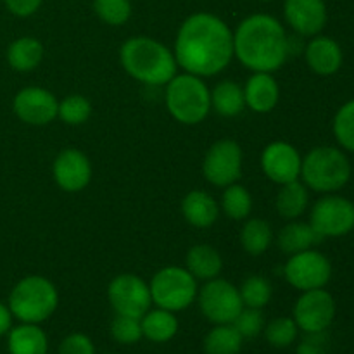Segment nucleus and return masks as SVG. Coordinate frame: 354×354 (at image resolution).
<instances>
[{
    "instance_id": "f704fd0d",
    "label": "nucleus",
    "mask_w": 354,
    "mask_h": 354,
    "mask_svg": "<svg viewBox=\"0 0 354 354\" xmlns=\"http://www.w3.org/2000/svg\"><path fill=\"white\" fill-rule=\"evenodd\" d=\"M93 10L102 23L121 26L131 17L130 0H93Z\"/></svg>"
},
{
    "instance_id": "cd10ccee",
    "label": "nucleus",
    "mask_w": 354,
    "mask_h": 354,
    "mask_svg": "<svg viewBox=\"0 0 354 354\" xmlns=\"http://www.w3.org/2000/svg\"><path fill=\"white\" fill-rule=\"evenodd\" d=\"M242 249L251 256H261L270 249L273 242V230L263 218H249L242 225L239 235Z\"/></svg>"
},
{
    "instance_id": "6ab92c4d",
    "label": "nucleus",
    "mask_w": 354,
    "mask_h": 354,
    "mask_svg": "<svg viewBox=\"0 0 354 354\" xmlns=\"http://www.w3.org/2000/svg\"><path fill=\"white\" fill-rule=\"evenodd\" d=\"M244 88L245 107L256 114H268L277 107L280 99V86L273 73H252Z\"/></svg>"
},
{
    "instance_id": "79ce46f5",
    "label": "nucleus",
    "mask_w": 354,
    "mask_h": 354,
    "mask_svg": "<svg viewBox=\"0 0 354 354\" xmlns=\"http://www.w3.org/2000/svg\"><path fill=\"white\" fill-rule=\"evenodd\" d=\"M259 2H270V0H259Z\"/></svg>"
},
{
    "instance_id": "2eb2a0df",
    "label": "nucleus",
    "mask_w": 354,
    "mask_h": 354,
    "mask_svg": "<svg viewBox=\"0 0 354 354\" xmlns=\"http://www.w3.org/2000/svg\"><path fill=\"white\" fill-rule=\"evenodd\" d=\"M92 162L80 149H62L52 162V176L61 190L68 194L82 192L92 182Z\"/></svg>"
},
{
    "instance_id": "58836bf2",
    "label": "nucleus",
    "mask_w": 354,
    "mask_h": 354,
    "mask_svg": "<svg viewBox=\"0 0 354 354\" xmlns=\"http://www.w3.org/2000/svg\"><path fill=\"white\" fill-rule=\"evenodd\" d=\"M296 354H328L327 332L306 334L297 346Z\"/></svg>"
},
{
    "instance_id": "9d476101",
    "label": "nucleus",
    "mask_w": 354,
    "mask_h": 354,
    "mask_svg": "<svg viewBox=\"0 0 354 354\" xmlns=\"http://www.w3.org/2000/svg\"><path fill=\"white\" fill-rule=\"evenodd\" d=\"M283 277L294 289L301 292L324 289L332 279L330 259L317 249H306L287 259Z\"/></svg>"
},
{
    "instance_id": "6e6552de",
    "label": "nucleus",
    "mask_w": 354,
    "mask_h": 354,
    "mask_svg": "<svg viewBox=\"0 0 354 354\" xmlns=\"http://www.w3.org/2000/svg\"><path fill=\"white\" fill-rule=\"evenodd\" d=\"M310 225L322 239H337L354 230V203L337 194H325L313 204Z\"/></svg>"
},
{
    "instance_id": "473e14b6",
    "label": "nucleus",
    "mask_w": 354,
    "mask_h": 354,
    "mask_svg": "<svg viewBox=\"0 0 354 354\" xmlns=\"http://www.w3.org/2000/svg\"><path fill=\"white\" fill-rule=\"evenodd\" d=\"M297 334H299V327L296 325L294 318L289 317L275 318L265 327L266 342L279 349L289 348L297 339Z\"/></svg>"
},
{
    "instance_id": "b1692460",
    "label": "nucleus",
    "mask_w": 354,
    "mask_h": 354,
    "mask_svg": "<svg viewBox=\"0 0 354 354\" xmlns=\"http://www.w3.org/2000/svg\"><path fill=\"white\" fill-rule=\"evenodd\" d=\"M308 204H310V192L301 180H294V182L280 185L275 199V207L277 213L283 220L292 221L303 216L304 211L308 209Z\"/></svg>"
},
{
    "instance_id": "0eeeda50",
    "label": "nucleus",
    "mask_w": 354,
    "mask_h": 354,
    "mask_svg": "<svg viewBox=\"0 0 354 354\" xmlns=\"http://www.w3.org/2000/svg\"><path fill=\"white\" fill-rule=\"evenodd\" d=\"M149 289L152 304L173 313L187 310L197 299L199 292L197 280L182 266H165L158 270L149 283Z\"/></svg>"
},
{
    "instance_id": "39448f33",
    "label": "nucleus",
    "mask_w": 354,
    "mask_h": 354,
    "mask_svg": "<svg viewBox=\"0 0 354 354\" xmlns=\"http://www.w3.org/2000/svg\"><path fill=\"white\" fill-rule=\"evenodd\" d=\"M165 86L166 109L178 123L196 127L211 113V90L204 78L190 73H176Z\"/></svg>"
},
{
    "instance_id": "f8f14e48",
    "label": "nucleus",
    "mask_w": 354,
    "mask_h": 354,
    "mask_svg": "<svg viewBox=\"0 0 354 354\" xmlns=\"http://www.w3.org/2000/svg\"><path fill=\"white\" fill-rule=\"evenodd\" d=\"M107 299L116 315L142 318L152 306L149 283L135 273H120L107 286Z\"/></svg>"
},
{
    "instance_id": "393cba45",
    "label": "nucleus",
    "mask_w": 354,
    "mask_h": 354,
    "mask_svg": "<svg viewBox=\"0 0 354 354\" xmlns=\"http://www.w3.org/2000/svg\"><path fill=\"white\" fill-rule=\"evenodd\" d=\"M318 241H322L320 235L313 230V227L303 221L292 220L286 225V227L280 228L279 237H277V244L279 249L283 254H297L301 251H306L311 249Z\"/></svg>"
},
{
    "instance_id": "a19ab883",
    "label": "nucleus",
    "mask_w": 354,
    "mask_h": 354,
    "mask_svg": "<svg viewBox=\"0 0 354 354\" xmlns=\"http://www.w3.org/2000/svg\"><path fill=\"white\" fill-rule=\"evenodd\" d=\"M12 313H10L9 306L3 303H0V337L6 334H9V330L12 328Z\"/></svg>"
},
{
    "instance_id": "412c9836",
    "label": "nucleus",
    "mask_w": 354,
    "mask_h": 354,
    "mask_svg": "<svg viewBox=\"0 0 354 354\" xmlns=\"http://www.w3.org/2000/svg\"><path fill=\"white\" fill-rule=\"evenodd\" d=\"M185 268L189 270L196 280H213L220 277L223 270V258L209 244H196L189 249L185 258Z\"/></svg>"
},
{
    "instance_id": "c85d7f7f",
    "label": "nucleus",
    "mask_w": 354,
    "mask_h": 354,
    "mask_svg": "<svg viewBox=\"0 0 354 354\" xmlns=\"http://www.w3.org/2000/svg\"><path fill=\"white\" fill-rule=\"evenodd\" d=\"M244 344V337L232 324L214 325L204 337L206 354H239Z\"/></svg>"
},
{
    "instance_id": "bb28decb",
    "label": "nucleus",
    "mask_w": 354,
    "mask_h": 354,
    "mask_svg": "<svg viewBox=\"0 0 354 354\" xmlns=\"http://www.w3.org/2000/svg\"><path fill=\"white\" fill-rule=\"evenodd\" d=\"M245 109L244 88L237 82L223 80L211 90V111L223 118H235Z\"/></svg>"
},
{
    "instance_id": "a878e982",
    "label": "nucleus",
    "mask_w": 354,
    "mask_h": 354,
    "mask_svg": "<svg viewBox=\"0 0 354 354\" xmlns=\"http://www.w3.org/2000/svg\"><path fill=\"white\" fill-rule=\"evenodd\" d=\"M140 325L144 337L156 344L169 342L178 332V318L175 317L173 311L162 310V308L149 310L140 318Z\"/></svg>"
},
{
    "instance_id": "4c0bfd02",
    "label": "nucleus",
    "mask_w": 354,
    "mask_h": 354,
    "mask_svg": "<svg viewBox=\"0 0 354 354\" xmlns=\"http://www.w3.org/2000/svg\"><path fill=\"white\" fill-rule=\"evenodd\" d=\"M57 354H95V346L88 335L75 332L62 339Z\"/></svg>"
},
{
    "instance_id": "c756f323",
    "label": "nucleus",
    "mask_w": 354,
    "mask_h": 354,
    "mask_svg": "<svg viewBox=\"0 0 354 354\" xmlns=\"http://www.w3.org/2000/svg\"><path fill=\"white\" fill-rule=\"evenodd\" d=\"M220 211L234 221H244L252 211V196L244 185L232 183L225 187L220 201Z\"/></svg>"
},
{
    "instance_id": "1a4fd4ad",
    "label": "nucleus",
    "mask_w": 354,
    "mask_h": 354,
    "mask_svg": "<svg viewBox=\"0 0 354 354\" xmlns=\"http://www.w3.org/2000/svg\"><path fill=\"white\" fill-rule=\"evenodd\" d=\"M196 301L199 303L201 313L214 325L234 324L244 308L239 287L220 277L207 280L197 292Z\"/></svg>"
},
{
    "instance_id": "72a5a7b5",
    "label": "nucleus",
    "mask_w": 354,
    "mask_h": 354,
    "mask_svg": "<svg viewBox=\"0 0 354 354\" xmlns=\"http://www.w3.org/2000/svg\"><path fill=\"white\" fill-rule=\"evenodd\" d=\"M332 128L337 144L346 151L354 152V99L339 107Z\"/></svg>"
},
{
    "instance_id": "f3484780",
    "label": "nucleus",
    "mask_w": 354,
    "mask_h": 354,
    "mask_svg": "<svg viewBox=\"0 0 354 354\" xmlns=\"http://www.w3.org/2000/svg\"><path fill=\"white\" fill-rule=\"evenodd\" d=\"M283 17L301 37H317L327 24V3L325 0H286Z\"/></svg>"
},
{
    "instance_id": "7c9ffc66",
    "label": "nucleus",
    "mask_w": 354,
    "mask_h": 354,
    "mask_svg": "<svg viewBox=\"0 0 354 354\" xmlns=\"http://www.w3.org/2000/svg\"><path fill=\"white\" fill-rule=\"evenodd\" d=\"M90 116H92V102L85 95L71 93L59 100L57 118L62 123L69 124V127H80V124L86 123Z\"/></svg>"
},
{
    "instance_id": "4be33fe9",
    "label": "nucleus",
    "mask_w": 354,
    "mask_h": 354,
    "mask_svg": "<svg viewBox=\"0 0 354 354\" xmlns=\"http://www.w3.org/2000/svg\"><path fill=\"white\" fill-rule=\"evenodd\" d=\"M7 349L9 354H47V334L37 324H21L9 330Z\"/></svg>"
},
{
    "instance_id": "5701e85b",
    "label": "nucleus",
    "mask_w": 354,
    "mask_h": 354,
    "mask_svg": "<svg viewBox=\"0 0 354 354\" xmlns=\"http://www.w3.org/2000/svg\"><path fill=\"white\" fill-rule=\"evenodd\" d=\"M7 64L19 73H30L40 66L44 59V45L33 37H19L7 47Z\"/></svg>"
},
{
    "instance_id": "aec40b11",
    "label": "nucleus",
    "mask_w": 354,
    "mask_h": 354,
    "mask_svg": "<svg viewBox=\"0 0 354 354\" xmlns=\"http://www.w3.org/2000/svg\"><path fill=\"white\" fill-rule=\"evenodd\" d=\"M182 214L196 228H209L220 216V204L206 190H190L182 199Z\"/></svg>"
},
{
    "instance_id": "c9c22d12",
    "label": "nucleus",
    "mask_w": 354,
    "mask_h": 354,
    "mask_svg": "<svg viewBox=\"0 0 354 354\" xmlns=\"http://www.w3.org/2000/svg\"><path fill=\"white\" fill-rule=\"evenodd\" d=\"M111 335L116 342L123 346L137 344L144 334H142L140 318L127 317V315H116L111 324Z\"/></svg>"
},
{
    "instance_id": "423d86ee",
    "label": "nucleus",
    "mask_w": 354,
    "mask_h": 354,
    "mask_svg": "<svg viewBox=\"0 0 354 354\" xmlns=\"http://www.w3.org/2000/svg\"><path fill=\"white\" fill-rule=\"evenodd\" d=\"M7 306L21 324L40 325L57 310V287L47 277L28 275L12 287Z\"/></svg>"
},
{
    "instance_id": "f03ea898",
    "label": "nucleus",
    "mask_w": 354,
    "mask_h": 354,
    "mask_svg": "<svg viewBox=\"0 0 354 354\" xmlns=\"http://www.w3.org/2000/svg\"><path fill=\"white\" fill-rule=\"evenodd\" d=\"M290 38L270 14H251L234 31V57L252 73H275L287 62Z\"/></svg>"
},
{
    "instance_id": "ea45409f",
    "label": "nucleus",
    "mask_w": 354,
    "mask_h": 354,
    "mask_svg": "<svg viewBox=\"0 0 354 354\" xmlns=\"http://www.w3.org/2000/svg\"><path fill=\"white\" fill-rule=\"evenodd\" d=\"M44 0H3L7 10L16 17H30L40 9Z\"/></svg>"
},
{
    "instance_id": "a211bd4d",
    "label": "nucleus",
    "mask_w": 354,
    "mask_h": 354,
    "mask_svg": "<svg viewBox=\"0 0 354 354\" xmlns=\"http://www.w3.org/2000/svg\"><path fill=\"white\" fill-rule=\"evenodd\" d=\"M304 59H306L308 68L315 75L332 76L341 69L344 55H342L341 45L334 38L317 35L308 41L304 48Z\"/></svg>"
},
{
    "instance_id": "ddd939ff",
    "label": "nucleus",
    "mask_w": 354,
    "mask_h": 354,
    "mask_svg": "<svg viewBox=\"0 0 354 354\" xmlns=\"http://www.w3.org/2000/svg\"><path fill=\"white\" fill-rule=\"evenodd\" d=\"M294 322L304 334L327 332L335 318V301L325 289L306 290L294 304Z\"/></svg>"
},
{
    "instance_id": "dca6fc26",
    "label": "nucleus",
    "mask_w": 354,
    "mask_h": 354,
    "mask_svg": "<svg viewBox=\"0 0 354 354\" xmlns=\"http://www.w3.org/2000/svg\"><path fill=\"white\" fill-rule=\"evenodd\" d=\"M261 169L270 182L277 185L299 180L301 176V158L299 151L286 140L270 142L261 152Z\"/></svg>"
},
{
    "instance_id": "e433bc0d",
    "label": "nucleus",
    "mask_w": 354,
    "mask_h": 354,
    "mask_svg": "<svg viewBox=\"0 0 354 354\" xmlns=\"http://www.w3.org/2000/svg\"><path fill=\"white\" fill-rule=\"evenodd\" d=\"M232 325L244 339H254L265 330V318H263L261 310L244 306Z\"/></svg>"
},
{
    "instance_id": "7ed1b4c3",
    "label": "nucleus",
    "mask_w": 354,
    "mask_h": 354,
    "mask_svg": "<svg viewBox=\"0 0 354 354\" xmlns=\"http://www.w3.org/2000/svg\"><path fill=\"white\" fill-rule=\"evenodd\" d=\"M120 62L127 75L147 86H165L178 69L171 48L144 35L123 41Z\"/></svg>"
},
{
    "instance_id": "f257e3e1",
    "label": "nucleus",
    "mask_w": 354,
    "mask_h": 354,
    "mask_svg": "<svg viewBox=\"0 0 354 354\" xmlns=\"http://www.w3.org/2000/svg\"><path fill=\"white\" fill-rule=\"evenodd\" d=\"M173 54L183 73L211 78L234 59V31L216 14L194 12L180 24Z\"/></svg>"
},
{
    "instance_id": "9b49d317",
    "label": "nucleus",
    "mask_w": 354,
    "mask_h": 354,
    "mask_svg": "<svg viewBox=\"0 0 354 354\" xmlns=\"http://www.w3.org/2000/svg\"><path fill=\"white\" fill-rule=\"evenodd\" d=\"M242 147L232 138L216 140L203 159V175L211 185L225 187L237 183L242 176Z\"/></svg>"
},
{
    "instance_id": "2f4dec72",
    "label": "nucleus",
    "mask_w": 354,
    "mask_h": 354,
    "mask_svg": "<svg viewBox=\"0 0 354 354\" xmlns=\"http://www.w3.org/2000/svg\"><path fill=\"white\" fill-rule=\"evenodd\" d=\"M239 294H241V299L245 308L263 310L272 301L273 289L268 279H265L261 275H251L239 287Z\"/></svg>"
},
{
    "instance_id": "20e7f679",
    "label": "nucleus",
    "mask_w": 354,
    "mask_h": 354,
    "mask_svg": "<svg viewBox=\"0 0 354 354\" xmlns=\"http://www.w3.org/2000/svg\"><path fill=\"white\" fill-rule=\"evenodd\" d=\"M351 162L348 156L332 145H320L308 152L301 162L299 180L318 194H335L348 185Z\"/></svg>"
},
{
    "instance_id": "4468645a",
    "label": "nucleus",
    "mask_w": 354,
    "mask_h": 354,
    "mask_svg": "<svg viewBox=\"0 0 354 354\" xmlns=\"http://www.w3.org/2000/svg\"><path fill=\"white\" fill-rule=\"evenodd\" d=\"M59 100L44 86H24L14 95L12 111L23 123L45 127L57 118Z\"/></svg>"
}]
</instances>
